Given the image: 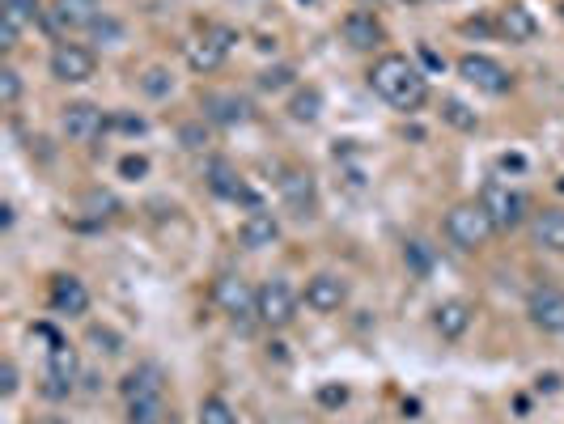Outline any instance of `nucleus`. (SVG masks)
<instances>
[{
    "label": "nucleus",
    "instance_id": "f257e3e1",
    "mask_svg": "<svg viewBox=\"0 0 564 424\" xmlns=\"http://www.w3.org/2000/svg\"><path fill=\"white\" fill-rule=\"evenodd\" d=\"M369 85H374V94L382 102H391L395 111H420V106L429 102V77L416 68V60L399 56V51L374 60V68H369Z\"/></svg>",
    "mask_w": 564,
    "mask_h": 424
},
{
    "label": "nucleus",
    "instance_id": "f03ea898",
    "mask_svg": "<svg viewBox=\"0 0 564 424\" xmlns=\"http://www.w3.org/2000/svg\"><path fill=\"white\" fill-rule=\"evenodd\" d=\"M497 234V225L484 212L480 200H467V204H454L446 212V238L458 246V251H480V246Z\"/></svg>",
    "mask_w": 564,
    "mask_h": 424
},
{
    "label": "nucleus",
    "instance_id": "7ed1b4c3",
    "mask_svg": "<svg viewBox=\"0 0 564 424\" xmlns=\"http://www.w3.org/2000/svg\"><path fill=\"white\" fill-rule=\"evenodd\" d=\"M238 43V30L234 26H204V34H196L183 56H187V68L191 73H217V68L225 64V56L234 51Z\"/></svg>",
    "mask_w": 564,
    "mask_h": 424
},
{
    "label": "nucleus",
    "instance_id": "20e7f679",
    "mask_svg": "<svg viewBox=\"0 0 564 424\" xmlns=\"http://www.w3.org/2000/svg\"><path fill=\"white\" fill-rule=\"evenodd\" d=\"M297 318V289L285 276H272L259 285V323L272 331H285Z\"/></svg>",
    "mask_w": 564,
    "mask_h": 424
},
{
    "label": "nucleus",
    "instance_id": "39448f33",
    "mask_svg": "<svg viewBox=\"0 0 564 424\" xmlns=\"http://www.w3.org/2000/svg\"><path fill=\"white\" fill-rule=\"evenodd\" d=\"M458 77H463L467 85H475L480 94H492V98H501V94L514 90L509 68L501 60H492V56H480V51H471V56L458 60Z\"/></svg>",
    "mask_w": 564,
    "mask_h": 424
},
{
    "label": "nucleus",
    "instance_id": "423d86ee",
    "mask_svg": "<svg viewBox=\"0 0 564 424\" xmlns=\"http://www.w3.org/2000/svg\"><path fill=\"white\" fill-rule=\"evenodd\" d=\"M276 191H280V200H285V208L293 212V217L306 221V217H314V212H319V187H314V174L302 170V166L280 170Z\"/></svg>",
    "mask_w": 564,
    "mask_h": 424
},
{
    "label": "nucleus",
    "instance_id": "0eeeda50",
    "mask_svg": "<svg viewBox=\"0 0 564 424\" xmlns=\"http://www.w3.org/2000/svg\"><path fill=\"white\" fill-rule=\"evenodd\" d=\"M480 204L492 217V225L505 229V234L526 221V196H522V191H514V187H505V183H484Z\"/></svg>",
    "mask_w": 564,
    "mask_h": 424
},
{
    "label": "nucleus",
    "instance_id": "6e6552de",
    "mask_svg": "<svg viewBox=\"0 0 564 424\" xmlns=\"http://www.w3.org/2000/svg\"><path fill=\"white\" fill-rule=\"evenodd\" d=\"M51 77L64 81V85H81V81H90L94 77V68H98V56L90 47H81V43H56V51H51Z\"/></svg>",
    "mask_w": 564,
    "mask_h": 424
},
{
    "label": "nucleus",
    "instance_id": "1a4fd4ad",
    "mask_svg": "<svg viewBox=\"0 0 564 424\" xmlns=\"http://www.w3.org/2000/svg\"><path fill=\"white\" fill-rule=\"evenodd\" d=\"M213 302L234 318H259V289H251V280H242V276H221L217 285H213Z\"/></svg>",
    "mask_w": 564,
    "mask_h": 424
},
{
    "label": "nucleus",
    "instance_id": "9d476101",
    "mask_svg": "<svg viewBox=\"0 0 564 424\" xmlns=\"http://www.w3.org/2000/svg\"><path fill=\"white\" fill-rule=\"evenodd\" d=\"M43 26L51 34H77L98 26V0H51V9L43 13Z\"/></svg>",
    "mask_w": 564,
    "mask_h": 424
},
{
    "label": "nucleus",
    "instance_id": "9b49d317",
    "mask_svg": "<svg viewBox=\"0 0 564 424\" xmlns=\"http://www.w3.org/2000/svg\"><path fill=\"white\" fill-rule=\"evenodd\" d=\"M77 378H81V361H77V348H51L47 352V378H43V395L47 399H64L77 391Z\"/></svg>",
    "mask_w": 564,
    "mask_h": 424
},
{
    "label": "nucleus",
    "instance_id": "f8f14e48",
    "mask_svg": "<svg viewBox=\"0 0 564 424\" xmlns=\"http://www.w3.org/2000/svg\"><path fill=\"white\" fill-rule=\"evenodd\" d=\"M60 132L73 140V145H90V140L107 132V115H102L94 102H68L60 111Z\"/></svg>",
    "mask_w": 564,
    "mask_h": 424
},
{
    "label": "nucleus",
    "instance_id": "ddd939ff",
    "mask_svg": "<svg viewBox=\"0 0 564 424\" xmlns=\"http://www.w3.org/2000/svg\"><path fill=\"white\" fill-rule=\"evenodd\" d=\"M204 179H208V187H213L221 200H234V204H246V208H259V196H255L251 187H246V179H242V174H238L234 166L221 162V157H217V162H208Z\"/></svg>",
    "mask_w": 564,
    "mask_h": 424
},
{
    "label": "nucleus",
    "instance_id": "4468645a",
    "mask_svg": "<svg viewBox=\"0 0 564 424\" xmlns=\"http://www.w3.org/2000/svg\"><path fill=\"white\" fill-rule=\"evenodd\" d=\"M344 302H348V280H344V276H336V272L310 276V285H306V306H310L314 314H336Z\"/></svg>",
    "mask_w": 564,
    "mask_h": 424
},
{
    "label": "nucleus",
    "instance_id": "2eb2a0df",
    "mask_svg": "<svg viewBox=\"0 0 564 424\" xmlns=\"http://www.w3.org/2000/svg\"><path fill=\"white\" fill-rule=\"evenodd\" d=\"M526 314L539 331H564V289L556 285H539L526 302Z\"/></svg>",
    "mask_w": 564,
    "mask_h": 424
},
{
    "label": "nucleus",
    "instance_id": "dca6fc26",
    "mask_svg": "<svg viewBox=\"0 0 564 424\" xmlns=\"http://www.w3.org/2000/svg\"><path fill=\"white\" fill-rule=\"evenodd\" d=\"M47 306L56 310V314H68V318H73V314H85V310H90V289H85L77 276L60 272V276H51Z\"/></svg>",
    "mask_w": 564,
    "mask_h": 424
},
{
    "label": "nucleus",
    "instance_id": "f3484780",
    "mask_svg": "<svg viewBox=\"0 0 564 424\" xmlns=\"http://www.w3.org/2000/svg\"><path fill=\"white\" fill-rule=\"evenodd\" d=\"M200 111L208 123H217V128H238V123L251 119V102L238 94H204Z\"/></svg>",
    "mask_w": 564,
    "mask_h": 424
},
{
    "label": "nucleus",
    "instance_id": "a211bd4d",
    "mask_svg": "<svg viewBox=\"0 0 564 424\" xmlns=\"http://www.w3.org/2000/svg\"><path fill=\"white\" fill-rule=\"evenodd\" d=\"M238 238H242L246 251H268V246L280 238L276 212H268V208H251V212H246V221H242V229H238Z\"/></svg>",
    "mask_w": 564,
    "mask_h": 424
},
{
    "label": "nucleus",
    "instance_id": "6ab92c4d",
    "mask_svg": "<svg viewBox=\"0 0 564 424\" xmlns=\"http://www.w3.org/2000/svg\"><path fill=\"white\" fill-rule=\"evenodd\" d=\"M340 34H344V43L352 51H374L382 43V22L374 13H365V9H352L340 22Z\"/></svg>",
    "mask_w": 564,
    "mask_h": 424
},
{
    "label": "nucleus",
    "instance_id": "aec40b11",
    "mask_svg": "<svg viewBox=\"0 0 564 424\" xmlns=\"http://www.w3.org/2000/svg\"><path fill=\"white\" fill-rule=\"evenodd\" d=\"M471 318H475V306L463 302V297H450V302H442L433 310V327L442 340H463L467 327H471Z\"/></svg>",
    "mask_w": 564,
    "mask_h": 424
},
{
    "label": "nucleus",
    "instance_id": "412c9836",
    "mask_svg": "<svg viewBox=\"0 0 564 424\" xmlns=\"http://www.w3.org/2000/svg\"><path fill=\"white\" fill-rule=\"evenodd\" d=\"M119 395L123 399H153V395H166V374L157 365H136L123 374L119 382Z\"/></svg>",
    "mask_w": 564,
    "mask_h": 424
},
{
    "label": "nucleus",
    "instance_id": "4be33fe9",
    "mask_svg": "<svg viewBox=\"0 0 564 424\" xmlns=\"http://www.w3.org/2000/svg\"><path fill=\"white\" fill-rule=\"evenodd\" d=\"M497 34L509 43H531L535 34H539V22H535V13L531 9H522V5H505L497 13Z\"/></svg>",
    "mask_w": 564,
    "mask_h": 424
},
{
    "label": "nucleus",
    "instance_id": "5701e85b",
    "mask_svg": "<svg viewBox=\"0 0 564 424\" xmlns=\"http://www.w3.org/2000/svg\"><path fill=\"white\" fill-rule=\"evenodd\" d=\"M531 234H535V242L543 246V251L564 255V208H543V212H535Z\"/></svg>",
    "mask_w": 564,
    "mask_h": 424
},
{
    "label": "nucleus",
    "instance_id": "b1692460",
    "mask_svg": "<svg viewBox=\"0 0 564 424\" xmlns=\"http://www.w3.org/2000/svg\"><path fill=\"white\" fill-rule=\"evenodd\" d=\"M289 115L297 119V123H314L323 115V94L314 90V85H306V90H297L293 98H289Z\"/></svg>",
    "mask_w": 564,
    "mask_h": 424
},
{
    "label": "nucleus",
    "instance_id": "393cba45",
    "mask_svg": "<svg viewBox=\"0 0 564 424\" xmlns=\"http://www.w3.org/2000/svg\"><path fill=\"white\" fill-rule=\"evenodd\" d=\"M162 420H166V395L128 399V424H162Z\"/></svg>",
    "mask_w": 564,
    "mask_h": 424
},
{
    "label": "nucleus",
    "instance_id": "a878e982",
    "mask_svg": "<svg viewBox=\"0 0 564 424\" xmlns=\"http://www.w3.org/2000/svg\"><path fill=\"white\" fill-rule=\"evenodd\" d=\"M81 212H90L94 221H111V217H119V200L111 196V191L94 187V191H85L81 196Z\"/></svg>",
    "mask_w": 564,
    "mask_h": 424
},
{
    "label": "nucleus",
    "instance_id": "bb28decb",
    "mask_svg": "<svg viewBox=\"0 0 564 424\" xmlns=\"http://www.w3.org/2000/svg\"><path fill=\"white\" fill-rule=\"evenodd\" d=\"M442 119L450 123V128H458V132H475V128H480V115H475L471 106H463L458 98H446L442 102Z\"/></svg>",
    "mask_w": 564,
    "mask_h": 424
},
{
    "label": "nucleus",
    "instance_id": "cd10ccee",
    "mask_svg": "<svg viewBox=\"0 0 564 424\" xmlns=\"http://www.w3.org/2000/svg\"><path fill=\"white\" fill-rule=\"evenodd\" d=\"M85 344H90L98 357H119V352H123L119 331H111V327H90V331H85Z\"/></svg>",
    "mask_w": 564,
    "mask_h": 424
},
{
    "label": "nucleus",
    "instance_id": "c85d7f7f",
    "mask_svg": "<svg viewBox=\"0 0 564 424\" xmlns=\"http://www.w3.org/2000/svg\"><path fill=\"white\" fill-rule=\"evenodd\" d=\"M0 17L13 22V26H30V22H39V17H43V9H39V0H5Z\"/></svg>",
    "mask_w": 564,
    "mask_h": 424
},
{
    "label": "nucleus",
    "instance_id": "c756f323",
    "mask_svg": "<svg viewBox=\"0 0 564 424\" xmlns=\"http://www.w3.org/2000/svg\"><path fill=\"white\" fill-rule=\"evenodd\" d=\"M403 263L416 272V276H429V268H433V251H429V242H420V238H412V242H403Z\"/></svg>",
    "mask_w": 564,
    "mask_h": 424
},
{
    "label": "nucleus",
    "instance_id": "7c9ffc66",
    "mask_svg": "<svg viewBox=\"0 0 564 424\" xmlns=\"http://www.w3.org/2000/svg\"><path fill=\"white\" fill-rule=\"evenodd\" d=\"M200 424H238V416H234V408H229L221 395H208L200 403Z\"/></svg>",
    "mask_w": 564,
    "mask_h": 424
},
{
    "label": "nucleus",
    "instance_id": "2f4dec72",
    "mask_svg": "<svg viewBox=\"0 0 564 424\" xmlns=\"http://www.w3.org/2000/svg\"><path fill=\"white\" fill-rule=\"evenodd\" d=\"M293 68L289 64H276V68H263L259 73V90H268V94H280V90H289L293 85Z\"/></svg>",
    "mask_w": 564,
    "mask_h": 424
},
{
    "label": "nucleus",
    "instance_id": "473e14b6",
    "mask_svg": "<svg viewBox=\"0 0 564 424\" xmlns=\"http://www.w3.org/2000/svg\"><path fill=\"white\" fill-rule=\"evenodd\" d=\"M140 90H145L149 98H166L174 90V77L166 73V68H149V73L140 77Z\"/></svg>",
    "mask_w": 564,
    "mask_h": 424
},
{
    "label": "nucleus",
    "instance_id": "72a5a7b5",
    "mask_svg": "<svg viewBox=\"0 0 564 424\" xmlns=\"http://www.w3.org/2000/svg\"><path fill=\"white\" fill-rule=\"evenodd\" d=\"M17 98H22V73L17 68H0V102L17 106Z\"/></svg>",
    "mask_w": 564,
    "mask_h": 424
},
{
    "label": "nucleus",
    "instance_id": "f704fd0d",
    "mask_svg": "<svg viewBox=\"0 0 564 424\" xmlns=\"http://www.w3.org/2000/svg\"><path fill=\"white\" fill-rule=\"evenodd\" d=\"M179 140H183V149H191V153L204 149V145H208V123H204V119L183 123V128H179Z\"/></svg>",
    "mask_w": 564,
    "mask_h": 424
},
{
    "label": "nucleus",
    "instance_id": "c9c22d12",
    "mask_svg": "<svg viewBox=\"0 0 564 424\" xmlns=\"http://www.w3.org/2000/svg\"><path fill=\"white\" fill-rule=\"evenodd\" d=\"M319 403H323V408H344V403H348V386H336V382L319 386Z\"/></svg>",
    "mask_w": 564,
    "mask_h": 424
},
{
    "label": "nucleus",
    "instance_id": "e433bc0d",
    "mask_svg": "<svg viewBox=\"0 0 564 424\" xmlns=\"http://www.w3.org/2000/svg\"><path fill=\"white\" fill-rule=\"evenodd\" d=\"M119 174L136 183V179H145V174H149V162H145L140 153H132V157H123V162H119Z\"/></svg>",
    "mask_w": 564,
    "mask_h": 424
},
{
    "label": "nucleus",
    "instance_id": "4c0bfd02",
    "mask_svg": "<svg viewBox=\"0 0 564 424\" xmlns=\"http://www.w3.org/2000/svg\"><path fill=\"white\" fill-rule=\"evenodd\" d=\"M17 395V365L5 361L0 365V399H13Z\"/></svg>",
    "mask_w": 564,
    "mask_h": 424
},
{
    "label": "nucleus",
    "instance_id": "58836bf2",
    "mask_svg": "<svg viewBox=\"0 0 564 424\" xmlns=\"http://www.w3.org/2000/svg\"><path fill=\"white\" fill-rule=\"evenodd\" d=\"M17 39H22V26H13V22H5V17H0V47L13 51Z\"/></svg>",
    "mask_w": 564,
    "mask_h": 424
},
{
    "label": "nucleus",
    "instance_id": "ea45409f",
    "mask_svg": "<svg viewBox=\"0 0 564 424\" xmlns=\"http://www.w3.org/2000/svg\"><path fill=\"white\" fill-rule=\"evenodd\" d=\"M115 123H119V128H128V132H145V119H132V115H115Z\"/></svg>",
    "mask_w": 564,
    "mask_h": 424
},
{
    "label": "nucleus",
    "instance_id": "a19ab883",
    "mask_svg": "<svg viewBox=\"0 0 564 424\" xmlns=\"http://www.w3.org/2000/svg\"><path fill=\"white\" fill-rule=\"evenodd\" d=\"M39 424H73V420H68V416H43Z\"/></svg>",
    "mask_w": 564,
    "mask_h": 424
},
{
    "label": "nucleus",
    "instance_id": "79ce46f5",
    "mask_svg": "<svg viewBox=\"0 0 564 424\" xmlns=\"http://www.w3.org/2000/svg\"><path fill=\"white\" fill-rule=\"evenodd\" d=\"M560 191H564V179H560Z\"/></svg>",
    "mask_w": 564,
    "mask_h": 424
},
{
    "label": "nucleus",
    "instance_id": "37998d69",
    "mask_svg": "<svg viewBox=\"0 0 564 424\" xmlns=\"http://www.w3.org/2000/svg\"><path fill=\"white\" fill-rule=\"evenodd\" d=\"M560 9H564V5H560Z\"/></svg>",
    "mask_w": 564,
    "mask_h": 424
}]
</instances>
